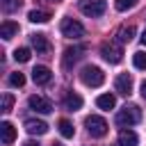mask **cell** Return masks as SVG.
I'll use <instances>...</instances> for the list:
<instances>
[{"instance_id":"484cf974","label":"cell","mask_w":146,"mask_h":146,"mask_svg":"<svg viewBox=\"0 0 146 146\" xmlns=\"http://www.w3.org/2000/svg\"><path fill=\"white\" fill-rule=\"evenodd\" d=\"M11 105H14V96H11V94H2V107H0V110L7 114V112L11 110Z\"/></svg>"},{"instance_id":"4dcf8cb0","label":"cell","mask_w":146,"mask_h":146,"mask_svg":"<svg viewBox=\"0 0 146 146\" xmlns=\"http://www.w3.org/2000/svg\"><path fill=\"white\" fill-rule=\"evenodd\" d=\"M52 2H57V0H52Z\"/></svg>"},{"instance_id":"7c38bea8","label":"cell","mask_w":146,"mask_h":146,"mask_svg":"<svg viewBox=\"0 0 146 146\" xmlns=\"http://www.w3.org/2000/svg\"><path fill=\"white\" fill-rule=\"evenodd\" d=\"M32 48L36 50V55H46V52H50V43H48L46 34H32Z\"/></svg>"},{"instance_id":"52a82bcc","label":"cell","mask_w":146,"mask_h":146,"mask_svg":"<svg viewBox=\"0 0 146 146\" xmlns=\"http://www.w3.org/2000/svg\"><path fill=\"white\" fill-rule=\"evenodd\" d=\"M27 105H30V110H34V112H39V114H50V112H52L50 100L43 98V96H39V94L30 96V98H27Z\"/></svg>"},{"instance_id":"44dd1931","label":"cell","mask_w":146,"mask_h":146,"mask_svg":"<svg viewBox=\"0 0 146 146\" xmlns=\"http://www.w3.org/2000/svg\"><path fill=\"white\" fill-rule=\"evenodd\" d=\"M30 55H32V52H30V48H16V50H14V59H16V62H21V64H23V62H27V59H30Z\"/></svg>"},{"instance_id":"d6986e66","label":"cell","mask_w":146,"mask_h":146,"mask_svg":"<svg viewBox=\"0 0 146 146\" xmlns=\"http://www.w3.org/2000/svg\"><path fill=\"white\" fill-rule=\"evenodd\" d=\"M57 125H59V135H62V137L71 139V137L75 135V128H73V123H71L68 119H59V123H57Z\"/></svg>"},{"instance_id":"d4e9b609","label":"cell","mask_w":146,"mask_h":146,"mask_svg":"<svg viewBox=\"0 0 146 146\" xmlns=\"http://www.w3.org/2000/svg\"><path fill=\"white\" fill-rule=\"evenodd\" d=\"M9 84H11V87H23V84H25V75L18 73V71L11 73V75H9Z\"/></svg>"},{"instance_id":"f546056e","label":"cell","mask_w":146,"mask_h":146,"mask_svg":"<svg viewBox=\"0 0 146 146\" xmlns=\"http://www.w3.org/2000/svg\"><path fill=\"white\" fill-rule=\"evenodd\" d=\"M52 146H64V144H52Z\"/></svg>"},{"instance_id":"cb8c5ba5","label":"cell","mask_w":146,"mask_h":146,"mask_svg":"<svg viewBox=\"0 0 146 146\" xmlns=\"http://www.w3.org/2000/svg\"><path fill=\"white\" fill-rule=\"evenodd\" d=\"M137 5V0H114V7L119 9V11H128V9H132Z\"/></svg>"},{"instance_id":"7a4b0ae2","label":"cell","mask_w":146,"mask_h":146,"mask_svg":"<svg viewBox=\"0 0 146 146\" xmlns=\"http://www.w3.org/2000/svg\"><path fill=\"white\" fill-rule=\"evenodd\" d=\"M80 80H82V84H87V87H100V84L105 82V73H103L98 66H84V68L80 71Z\"/></svg>"},{"instance_id":"4fadbf2b","label":"cell","mask_w":146,"mask_h":146,"mask_svg":"<svg viewBox=\"0 0 146 146\" xmlns=\"http://www.w3.org/2000/svg\"><path fill=\"white\" fill-rule=\"evenodd\" d=\"M0 135H2V144L9 146V144L16 139V128H14L9 121H2V123H0Z\"/></svg>"},{"instance_id":"ffe728a7","label":"cell","mask_w":146,"mask_h":146,"mask_svg":"<svg viewBox=\"0 0 146 146\" xmlns=\"http://www.w3.org/2000/svg\"><path fill=\"white\" fill-rule=\"evenodd\" d=\"M27 18H30V23H48L50 14H48V11H41V9H32V11L27 14Z\"/></svg>"},{"instance_id":"8fae6325","label":"cell","mask_w":146,"mask_h":146,"mask_svg":"<svg viewBox=\"0 0 146 146\" xmlns=\"http://www.w3.org/2000/svg\"><path fill=\"white\" fill-rule=\"evenodd\" d=\"M50 78H52V73H50L48 66H34V68H32V80H34L36 84H48Z\"/></svg>"},{"instance_id":"5b68a950","label":"cell","mask_w":146,"mask_h":146,"mask_svg":"<svg viewBox=\"0 0 146 146\" xmlns=\"http://www.w3.org/2000/svg\"><path fill=\"white\" fill-rule=\"evenodd\" d=\"M59 30H62V34L66 39H80V36H84V25L80 21H73V18H64L62 25H59Z\"/></svg>"},{"instance_id":"83f0119b","label":"cell","mask_w":146,"mask_h":146,"mask_svg":"<svg viewBox=\"0 0 146 146\" xmlns=\"http://www.w3.org/2000/svg\"><path fill=\"white\" fill-rule=\"evenodd\" d=\"M23 146H39V144H36V141H32V139H30V141H25V144H23Z\"/></svg>"},{"instance_id":"9a60e30c","label":"cell","mask_w":146,"mask_h":146,"mask_svg":"<svg viewBox=\"0 0 146 146\" xmlns=\"http://www.w3.org/2000/svg\"><path fill=\"white\" fill-rule=\"evenodd\" d=\"M135 36V25H121L116 32V41L119 43H130Z\"/></svg>"},{"instance_id":"ba28073f","label":"cell","mask_w":146,"mask_h":146,"mask_svg":"<svg viewBox=\"0 0 146 146\" xmlns=\"http://www.w3.org/2000/svg\"><path fill=\"white\" fill-rule=\"evenodd\" d=\"M82 52H84V46H75V48H66L64 50V59H62V66L68 71L80 57H82Z\"/></svg>"},{"instance_id":"2e32d148","label":"cell","mask_w":146,"mask_h":146,"mask_svg":"<svg viewBox=\"0 0 146 146\" xmlns=\"http://www.w3.org/2000/svg\"><path fill=\"white\" fill-rule=\"evenodd\" d=\"M64 107L68 110V112H75V110H80L82 107V96H78V94H66V98H64Z\"/></svg>"},{"instance_id":"603a6c76","label":"cell","mask_w":146,"mask_h":146,"mask_svg":"<svg viewBox=\"0 0 146 146\" xmlns=\"http://www.w3.org/2000/svg\"><path fill=\"white\" fill-rule=\"evenodd\" d=\"M23 5V0H2V9L7 11V14H11V11H16L18 7Z\"/></svg>"},{"instance_id":"7402d4cb","label":"cell","mask_w":146,"mask_h":146,"mask_svg":"<svg viewBox=\"0 0 146 146\" xmlns=\"http://www.w3.org/2000/svg\"><path fill=\"white\" fill-rule=\"evenodd\" d=\"M132 62H135V66H137V68L146 71V52H144V50L135 52V55H132Z\"/></svg>"},{"instance_id":"6da1fadb","label":"cell","mask_w":146,"mask_h":146,"mask_svg":"<svg viewBox=\"0 0 146 146\" xmlns=\"http://www.w3.org/2000/svg\"><path fill=\"white\" fill-rule=\"evenodd\" d=\"M139 121H141V110L137 105H125L123 110L116 112V125H121V128H130Z\"/></svg>"},{"instance_id":"e0dca14e","label":"cell","mask_w":146,"mask_h":146,"mask_svg":"<svg viewBox=\"0 0 146 146\" xmlns=\"http://www.w3.org/2000/svg\"><path fill=\"white\" fill-rule=\"evenodd\" d=\"M96 105H98L100 110H112V107L116 105V96H114V94H100V96L96 98Z\"/></svg>"},{"instance_id":"f1b7e54d","label":"cell","mask_w":146,"mask_h":146,"mask_svg":"<svg viewBox=\"0 0 146 146\" xmlns=\"http://www.w3.org/2000/svg\"><path fill=\"white\" fill-rule=\"evenodd\" d=\"M141 43L146 46V30H144V34H141Z\"/></svg>"},{"instance_id":"4316f807","label":"cell","mask_w":146,"mask_h":146,"mask_svg":"<svg viewBox=\"0 0 146 146\" xmlns=\"http://www.w3.org/2000/svg\"><path fill=\"white\" fill-rule=\"evenodd\" d=\"M141 96H144V98H146V80H144V82H141Z\"/></svg>"},{"instance_id":"277c9868","label":"cell","mask_w":146,"mask_h":146,"mask_svg":"<svg viewBox=\"0 0 146 146\" xmlns=\"http://www.w3.org/2000/svg\"><path fill=\"white\" fill-rule=\"evenodd\" d=\"M84 128L89 130L91 137H105V135H107V121H105L103 116H98V114L87 116V119H84Z\"/></svg>"},{"instance_id":"30bf717a","label":"cell","mask_w":146,"mask_h":146,"mask_svg":"<svg viewBox=\"0 0 146 146\" xmlns=\"http://www.w3.org/2000/svg\"><path fill=\"white\" fill-rule=\"evenodd\" d=\"M25 130L30 135H46L48 132V123L41 121V119H27L25 121Z\"/></svg>"},{"instance_id":"ac0fdd59","label":"cell","mask_w":146,"mask_h":146,"mask_svg":"<svg viewBox=\"0 0 146 146\" xmlns=\"http://www.w3.org/2000/svg\"><path fill=\"white\" fill-rule=\"evenodd\" d=\"M137 135L132 130H121L119 132V146H137Z\"/></svg>"},{"instance_id":"8992f818","label":"cell","mask_w":146,"mask_h":146,"mask_svg":"<svg viewBox=\"0 0 146 146\" xmlns=\"http://www.w3.org/2000/svg\"><path fill=\"white\" fill-rule=\"evenodd\" d=\"M80 11L84 14V16H103L105 14V9H107V2L105 0H80Z\"/></svg>"},{"instance_id":"5bb4252c","label":"cell","mask_w":146,"mask_h":146,"mask_svg":"<svg viewBox=\"0 0 146 146\" xmlns=\"http://www.w3.org/2000/svg\"><path fill=\"white\" fill-rule=\"evenodd\" d=\"M16 34H18V23H14V21H5V23L0 25V36H2L5 41L14 39Z\"/></svg>"},{"instance_id":"9c48e42d","label":"cell","mask_w":146,"mask_h":146,"mask_svg":"<svg viewBox=\"0 0 146 146\" xmlns=\"http://www.w3.org/2000/svg\"><path fill=\"white\" fill-rule=\"evenodd\" d=\"M114 89L121 94V96H130L132 94V78L128 73H121L116 80H114Z\"/></svg>"},{"instance_id":"3957f363","label":"cell","mask_w":146,"mask_h":146,"mask_svg":"<svg viewBox=\"0 0 146 146\" xmlns=\"http://www.w3.org/2000/svg\"><path fill=\"white\" fill-rule=\"evenodd\" d=\"M100 55H103L105 62H110V64H119V62L123 59L121 43H119V41H105V43L100 46Z\"/></svg>"}]
</instances>
